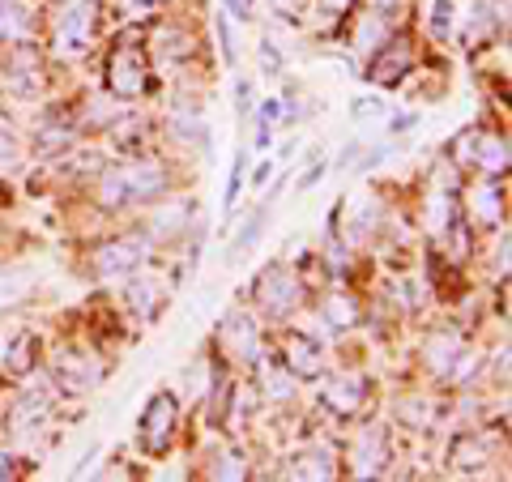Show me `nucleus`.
<instances>
[{"label": "nucleus", "instance_id": "nucleus-1", "mask_svg": "<svg viewBox=\"0 0 512 482\" xmlns=\"http://www.w3.org/2000/svg\"><path fill=\"white\" fill-rule=\"evenodd\" d=\"M171 184V175L163 163H154V158H141V163H120V167H111L103 175V184H99V201L103 205H133V201H150L158 197Z\"/></svg>", "mask_w": 512, "mask_h": 482}, {"label": "nucleus", "instance_id": "nucleus-2", "mask_svg": "<svg viewBox=\"0 0 512 482\" xmlns=\"http://www.w3.org/2000/svg\"><path fill=\"white\" fill-rule=\"evenodd\" d=\"M107 90L116 94V99H141V94L150 90V64H146V47L124 39L116 43V52L107 60Z\"/></svg>", "mask_w": 512, "mask_h": 482}, {"label": "nucleus", "instance_id": "nucleus-3", "mask_svg": "<svg viewBox=\"0 0 512 482\" xmlns=\"http://www.w3.org/2000/svg\"><path fill=\"white\" fill-rule=\"evenodd\" d=\"M175 427H180V401L171 393H154L141 410V423H137V440L146 453H167L171 440H175Z\"/></svg>", "mask_w": 512, "mask_h": 482}, {"label": "nucleus", "instance_id": "nucleus-4", "mask_svg": "<svg viewBox=\"0 0 512 482\" xmlns=\"http://www.w3.org/2000/svg\"><path fill=\"white\" fill-rule=\"evenodd\" d=\"M252 299L261 303V312H269V316H286V312H295L299 303H303V282L295 278V269L269 265L261 278L252 282Z\"/></svg>", "mask_w": 512, "mask_h": 482}, {"label": "nucleus", "instance_id": "nucleus-5", "mask_svg": "<svg viewBox=\"0 0 512 482\" xmlns=\"http://www.w3.org/2000/svg\"><path fill=\"white\" fill-rule=\"evenodd\" d=\"M457 163H466V167H478V171H487V175H500L508 167V141L500 133H466V137H457Z\"/></svg>", "mask_w": 512, "mask_h": 482}, {"label": "nucleus", "instance_id": "nucleus-6", "mask_svg": "<svg viewBox=\"0 0 512 482\" xmlns=\"http://www.w3.org/2000/svg\"><path fill=\"white\" fill-rule=\"evenodd\" d=\"M94 43V0H73L56 18V52L77 56Z\"/></svg>", "mask_w": 512, "mask_h": 482}, {"label": "nucleus", "instance_id": "nucleus-7", "mask_svg": "<svg viewBox=\"0 0 512 482\" xmlns=\"http://www.w3.org/2000/svg\"><path fill=\"white\" fill-rule=\"evenodd\" d=\"M52 380H56L60 393L82 397L103 380V363L94 355H86V350H64V355L56 359V367H52Z\"/></svg>", "mask_w": 512, "mask_h": 482}, {"label": "nucleus", "instance_id": "nucleus-8", "mask_svg": "<svg viewBox=\"0 0 512 482\" xmlns=\"http://www.w3.org/2000/svg\"><path fill=\"white\" fill-rule=\"evenodd\" d=\"M90 261H94V273L120 278V273L141 269V261H146V244H141V239H107V244L94 248Z\"/></svg>", "mask_w": 512, "mask_h": 482}, {"label": "nucleus", "instance_id": "nucleus-9", "mask_svg": "<svg viewBox=\"0 0 512 482\" xmlns=\"http://www.w3.org/2000/svg\"><path fill=\"white\" fill-rule=\"evenodd\" d=\"M282 359H286V372L291 376H303V380H312L325 372V346L316 342V337L308 333H282Z\"/></svg>", "mask_w": 512, "mask_h": 482}, {"label": "nucleus", "instance_id": "nucleus-10", "mask_svg": "<svg viewBox=\"0 0 512 482\" xmlns=\"http://www.w3.org/2000/svg\"><path fill=\"white\" fill-rule=\"evenodd\" d=\"M363 401H367V376L363 372H333L325 380V406L333 414H359L363 410Z\"/></svg>", "mask_w": 512, "mask_h": 482}, {"label": "nucleus", "instance_id": "nucleus-11", "mask_svg": "<svg viewBox=\"0 0 512 482\" xmlns=\"http://www.w3.org/2000/svg\"><path fill=\"white\" fill-rule=\"evenodd\" d=\"M410 64H414V52H410L406 39H384L380 56L372 60L367 77H372L376 86H397V82H402V77L410 73Z\"/></svg>", "mask_w": 512, "mask_h": 482}, {"label": "nucleus", "instance_id": "nucleus-12", "mask_svg": "<svg viewBox=\"0 0 512 482\" xmlns=\"http://www.w3.org/2000/svg\"><path fill=\"white\" fill-rule=\"evenodd\" d=\"M389 440H384V431L372 427V431H363V436L355 440V453H350V465H355V474L359 478H380L384 474V465H389Z\"/></svg>", "mask_w": 512, "mask_h": 482}, {"label": "nucleus", "instance_id": "nucleus-13", "mask_svg": "<svg viewBox=\"0 0 512 482\" xmlns=\"http://www.w3.org/2000/svg\"><path fill=\"white\" fill-rule=\"evenodd\" d=\"M9 90L18 94V99H35L43 90V64H39V52L35 47H18L9 60Z\"/></svg>", "mask_w": 512, "mask_h": 482}, {"label": "nucleus", "instance_id": "nucleus-14", "mask_svg": "<svg viewBox=\"0 0 512 482\" xmlns=\"http://www.w3.org/2000/svg\"><path fill=\"white\" fill-rule=\"evenodd\" d=\"M218 337H222V346H227L231 355H239V359H256V355H261V333H256L248 312H231L218 325Z\"/></svg>", "mask_w": 512, "mask_h": 482}, {"label": "nucleus", "instance_id": "nucleus-15", "mask_svg": "<svg viewBox=\"0 0 512 482\" xmlns=\"http://www.w3.org/2000/svg\"><path fill=\"white\" fill-rule=\"evenodd\" d=\"M52 419V406H47L43 393H26L18 406L9 410V431L13 436H35V431Z\"/></svg>", "mask_w": 512, "mask_h": 482}, {"label": "nucleus", "instance_id": "nucleus-16", "mask_svg": "<svg viewBox=\"0 0 512 482\" xmlns=\"http://www.w3.org/2000/svg\"><path fill=\"white\" fill-rule=\"evenodd\" d=\"M35 359H39L35 333H13L9 342L0 346V363H5V372H13V376H30L35 372Z\"/></svg>", "mask_w": 512, "mask_h": 482}, {"label": "nucleus", "instance_id": "nucleus-17", "mask_svg": "<svg viewBox=\"0 0 512 482\" xmlns=\"http://www.w3.org/2000/svg\"><path fill=\"white\" fill-rule=\"evenodd\" d=\"M333 470H338V461L329 448H308V453L286 461V478H333Z\"/></svg>", "mask_w": 512, "mask_h": 482}, {"label": "nucleus", "instance_id": "nucleus-18", "mask_svg": "<svg viewBox=\"0 0 512 482\" xmlns=\"http://www.w3.org/2000/svg\"><path fill=\"white\" fill-rule=\"evenodd\" d=\"M466 350V342H461L457 333H436V337H427V346H423V359H427V367L431 372H440V376H448V367H453V359Z\"/></svg>", "mask_w": 512, "mask_h": 482}, {"label": "nucleus", "instance_id": "nucleus-19", "mask_svg": "<svg viewBox=\"0 0 512 482\" xmlns=\"http://www.w3.org/2000/svg\"><path fill=\"white\" fill-rule=\"evenodd\" d=\"M320 316H325L329 329H350V325H359V299L346 295V291H333L325 303H320Z\"/></svg>", "mask_w": 512, "mask_h": 482}, {"label": "nucleus", "instance_id": "nucleus-20", "mask_svg": "<svg viewBox=\"0 0 512 482\" xmlns=\"http://www.w3.org/2000/svg\"><path fill=\"white\" fill-rule=\"evenodd\" d=\"M487 461H491V440L487 436H470V440L453 444V470L470 474V470H483Z\"/></svg>", "mask_w": 512, "mask_h": 482}, {"label": "nucleus", "instance_id": "nucleus-21", "mask_svg": "<svg viewBox=\"0 0 512 482\" xmlns=\"http://www.w3.org/2000/svg\"><path fill=\"white\" fill-rule=\"evenodd\" d=\"M73 137H77V128L64 120V116H52V120H43L35 146H39V154H60V150L73 146Z\"/></svg>", "mask_w": 512, "mask_h": 482}, {"label": "nucleus", "instance_id": "nucleus-22", "mask_svg": "<svg viewBox=\"0 0 512 482\" xmlns=\"http://www.w3.org/2000/svg\"><path fill=\"white\" fill-rule=\"evenodd\" d=\"M474 218L483 222V227H495V222L504 218V192L495 184H478L474 188Z\"/></svg>", "mask_w": 512, "mask_h": 482}, {"label": "nucleus", "instance_id": "nucleus-23", "mask_svg": "<svg viewBox=\"0 0 512 482\" xmlns=\"http://www.w3.org/2000/svg\"><path fill=\"white\" fill-rule=\"evenodd\" d=\"M163 299H167V291L154 278H137L133 286H128V303H133L141 316H154L158 308H163Z\"/></svg>", "mask_w": 512, "mask_h": 482}, {"label": "nucleus", "instance_id": "nucleus-24", "mask_svg": "<svg viewBox=\"0 0 512 482\" xmlns=\"http://www.w3.org/2000/svg\"><path fill=\"white\" fill-rule=\"evenodd\" d=\"M346 218H350L346 239H363L367 231L376 227V201H372V197H350V205H346Z\"/></svg>", "mask_w": 512, "mask_h": 482}, {"label": "nucleus", "instance_id": "nucleus-25", "mask_svg": "<svg viewBox=\"0 0 512 482\" xmlns=\"http://www.w3.org/2000/svg\"><path fill=\"white\" fill-rule=\"evenodd\" d=\"M26 26H30V13L18 0H0V35L18 39V35H26Z\"/></svg>", "mask_w": 512, "mask_h": 482}, {"label": "nucleus", "instance_id": "nucleus-26", "mask_svg": "<svg viewBox=\"0 0 512 482\" xmlns=\"http://www.w3.org/2000/svg\"><path fill=\"white\" fill-rule=\"evenodd\" d=\"M261 380H265V393H269V397H291V393H295V380H291V372H286V367L269 363L265 372H261Z\"/></svg>", "mask_w": 512, "mask_h": 482}, {"label": "nucleus", "instance_id": "nucleus-27", "mask_svg": "<svg viewBox=\"0 0 512 482\" xmlns=\"http://www.w3.org/2000/svg\"><path fill=\"white\" fill-rule=\"evenodd\" d=\"M384 39H389V30H384V18H380V13H367V18H363V30L355 35V43L367 52V47H376V43H384Z\"/></svg>", "mask_w": 512, "mask_h": 482}, {"label": "nucleus", "instance_id": "nucleus-28", "mask_svg": "<svg viewBox=\"0 0 512 482\" xmlns=\"http://www.w3.org/2000/svg\"><path fill=\"white\" fill-rule=\"evenodd\" d=\"M171 128H175V141H188V146H205V124L197 120V116H175L171 120Z\"/></svg>", "mask_w": 512, "mask_h": 482}, {"label": "nucleus", "instance_id": "nucleus-29", "mask_svg": "<svg viewBox=\"0 0 512 482\" xmlns=\"http://www.w3.org/2000/svg\"><path fill=\"white\" fill-rule=\"evenodd\" d=\"M214 478H248V461L227 448V453H218V461H214Z\"/></svg>", "mask_w": 512, "mask_h": 482}, {"label": "nucleus", "instance_id": "nucleus-30", "mask_svg": "<svg viewBox=\"0 0 512 482\" xmlns=\"http://www.w3.org/2000/svg\"><path fill=\"white\" fill-rule=\"evenodd\" d=\"M22 150V137H18V124H13L9 116H0V158L18 154Z\"/></svg>", "mask_w": 512, "mask_h": 482}, {"label": "nucleus", "instance_id": "nucleus-31", "mask_svg": "<svg viewBox=\"0 0 512 482\" xmlns=\"http://www.w3.org/2000/svg\"><path fill=\"white\" fill-rule=\"evenodd\" d=\"M448 18H453V0H436V5H431V35L436 39L448 35Z\"/></svg>", "mask_w": 512, "mask_h": 482}, {"label": "nucleus", "instance_id": "nucleus-32", "mask_svg": "<svg viewBox=\"0 0 512 482\" xmlns=\"http://www.w3.org/2000/svg\"><path fill=\"white\" fill-rule=\"evenodd\" d=\"M244 167H248V158L239 154L235 158V167H231V184H227V201L222 205H235V197H239V184H244Z\"/></svg>", "mask_w": 512, "mask_h": 482}, {"label": "nucleus", "instance_id": "nucleus-33", "mask_svg": "<svg viewBox=\"0 0 512 482\" xmlns=\"http://www.w3.org/2000/svg\"><path fill=\"white\" fill-rule=\"evenodd\" d=\"M261 222H265V214L248 218V222H244V231H239V244H235V248H248V244H256V239H261Z\"/></svg>", "mask_w": 512, "mask_h": 482}, {"label": "nucleus", "instance_id": "nucleus-34", "mask_svg": "<svg viewBox=\"0 0 512 482\" xmlns=\"http://www.w3.org/2000/svg\"><path fill=\"white\" fill-rule=\"evenodd\" d=\"M380 111H384V103H380V99H355V103H350V116H355V120L380 116Z\"/></svg>", "mask_w": 512, "mask_h": 482}, {"label": "nucleus", "instance_id": "nucleus-35", "mask_svg": "<svg viewBox=\"0 0 512 482\" xmlns=\"http://www.w3.org/2000/svg\"><path fill=\"white\" fill-rule=\"evenodd\" d=\"M218 43H222V56H227V64H235V39H231V22L218 18Z\"/></svg>", "mask_w": 512, "mask_h": 482}, {"label": "nucleus", "instance_id": "nucleus-36", "mask_svg": "<svg viewBox=\"0 0 512 482\" xmlns=\"http://www.w3.org/2000/svg\"><path fill=\"white\" fill-rule=\"evenodd\" d=\"M261 60H265V73H269V77H278V69H282V56H278V47L269 43V39L261 43Z\"/></svg>", "mask_w": 512, "mask_h": 482}, {"label": "nucleus", "instance_id": "nucleus-37", "mask_svg": "<svg viewBox=\"0 0 512 482\" xmlns=\"http://www.w3.org/2000/svg\"><path fill=\"white\" fill-rule=\"evenodd\" d=\"M350 5H355V0H320V13L338 22V18H346V13H350Z\"/></svg>", "mask_w": 512, "mask_h": 482}, {"label": "nucleus", "instance_id": "nucleus-38", "mask_svg": "<svg viewBox=\"0 0 512 482\" xmlns=\"http://www.w3.org/2000/svg\"><path fill=\"white\" fill-rule=\"evenodd\" d=\"M320 171H325V158H320V154H312V171H308V175H303V180H299V188H312V184L320 180Z\"/></svg>", "mask_w": 512, "mask_h": 482}, {"label": "nucleus", "instance_id": "nucleus-39", "mask_svg": "<svg viewBox=\"0 0 512 482\" xmlns=\"http://www.w3.org/2000/svg\"><path fill=\"white\" fill-rule=\"evenodd\" d=\"M274 9L282 13V18H299V9H303V0H274Z\"/></svg>", "mask_w": 512, "mask_h": 482}, {"label": "nucleus", "instance_id": "nucleus-40", "mask_svg": "<svg viewBox=\"0 0 512 482\" xmlns=\"http://www.w3.org/2000/svg\"><path fill=\"white\" fill-rule=\"evenodd\" d=\"M227 5H231L235 18H252V0H227Z\"/></svg>", "mask_w": 512, "mask_h": 482}, {"label": "nucleus", "instance_id": "nucleus-41", "mask_svg": "<svg viewBox=\"0 0 512 482\" xmlns=\"http://www.w3.org/2000/svg\"><path fill=\"white\" fill-rule=\"evenodd\" d=\"M269 175H274V163H261V167H256V175H252V184L261 188V184L269 180Z\"/></svg>", "mask_w": 512, "mask_h": 482}, {"label": "nucleus", "instance_id": "nucleus-42", "mask_svg": "<svg viewBox=\"0 0 512 482\" xmlns=\"http://www.w3.org/2000/svg\"><path fill=\"white\" fill-rule=\"evenodd\" d=\"M0 478H18V465H13V457H0Z\"/></svg>", "mask_w": 512, "mask_h": 482}, {"label": "nucleus", "instance_id": "nucleus-43", "mask_svg": "<svg viewBox=\"0 0 512 482\" xmlns=\"http://www.w3.org/2000/svg\"><path fill=\"white\" fill-rule=\"evenodd\" d=\"M235 94H239V111H248V82H239Z\"/></svg>", "mask_w": 512, "mask_h": 482}, {"label": "nucleus", "instance_id": "nucleus-44", "mask_svg": "<svg viewBox=\"0 0 512 482\" xmlns=\"http://www.w3.org/2000/svg\"><path fill=\"white\" fill-rule=\"evenodd\" d=\"M128 5H158V0H128Z\"/></svg>", "mask_w": 512, "mask_h": 482}]
</instances>
